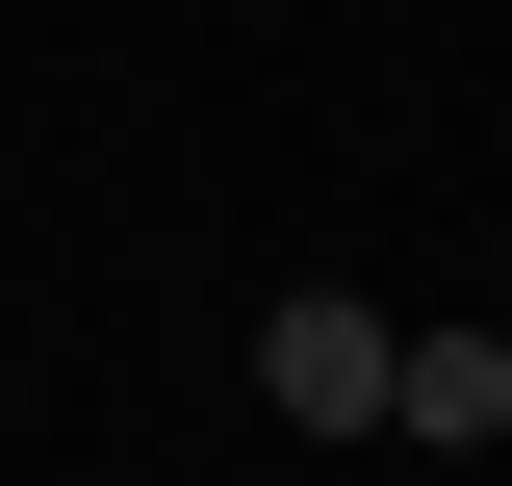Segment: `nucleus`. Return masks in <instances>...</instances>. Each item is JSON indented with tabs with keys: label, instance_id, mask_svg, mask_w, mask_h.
Returning a JSON list of instances; mask_svg holds the SVG:
<instances>
[{
	"label": "nucleus",
	"instance_id": "nucleus-1",
	"mask_svg": "<svg viewBox=\"0 0 512 486\" xmlns=\"http://www.w3.org/2000/svg\"><path fill=\"white\" fill-rule=\"evenodd\" d=\"M256 410H282V435H384V410H410V333H384V307H256Z\"/></svg>",
	"mask_w": 512,
	"mask_h": 486
},
{
	"label": "nucleus",
	"instance_id": "nucleus-2",
	"mask_svg": "<svg viewBox=\"0 0 512 486\" xmlns=\"http://www.w3.org/2000/svg\"><path fill=\"white\" fill-rule=\"evenodd\" d=\"M384 435H436V461H487V435H512V333H410V410H384Z\"/></svg>",
	"mask_w": 512,
	"mask_h": 486
}]
</instances>
